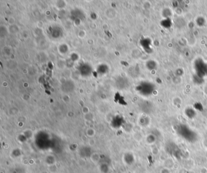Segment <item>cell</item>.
I'll return each mask as SVG.
<instances>
[{"instance_id":"2","label":"cell","mask_w":207,"mask_h":173,"mask_svg":"<svg viewBox=\"0 0 207 173\" xmlns=\"http://www.w3.org/2000/svg\"><path fill=\"white\" fill-rule=\"evenodd\" d=\"M194 68L196 75L199 77L203 78L207 76V64L202 59H198L195 61Z\"/></svg>"},{"instance_id":"4","label":"cell","mask_w":207,"mask_h":173,"mask_svg":"<svg viewBox=\"0 0 207 173\" xmlns=\"http://www.w3.org/2000/svg\"><path fill=\"white\" fill-rule=\"evenodd\" d=\"M155 90V85L150 82H145L141 86V91L142 92L143 94L146 96H149L153 93Z\"/></svg>"},{"instance_id":"1","label":"cell","mask_w":207,"mask_h":173,"mask_svg":"<svg viewBox=\"0 0 207 173\" xmlns=\"http://www.w3.org/2000/svg\"><path fill=\"white\" fill-rule=\"evenodd\" d=\"M177 134L189 142H194L198 139V135L187 125L181 124L177 126Z\"/></svg>"},{"instance_id":"6","label":"cell","mask_w":207,"mask_h":173,"mask_svg":"<svg viewBox=\"0 0 207 173\" xmlns=\"http://www.w3.org/2000/svg\"><path fill=\"white\" fill-rule=\"evenodd\" d=\"M148 64V67L151 66L150 67H148L150 70H153L156 67V63L154 62V61H150V62H149V63Z\"/></svg>"},{"instance_id":"5","label":"cell","mask_w":207,"mask_h":173,"mask_svg":"<svg viewBox=\"0 0 207 173\" xmlns=\"http://www.w3.org/2000/svg\"><path fill=\"white\" fill-rule=\"evenodd\" d=\"M185 114L190 119H193L195 116V112L191 108H188V109H186L185 110Z\"/></svg>"},{"instance_id":"3","label":"cell","mask_w":207,"mask_h":173,"mask_svg":"<svg viewBox=\"0 0 207 173\" xmlns=\"http://www.w3.org/2000/svg\"><path fill=\"white\" fill-rule=\"evenodd\" d=\"M166 149L169 154L174 157L179 159V157L181 156V150L178 146L174 143H168L166 146Z\"/></svg>"}]
</instances>
